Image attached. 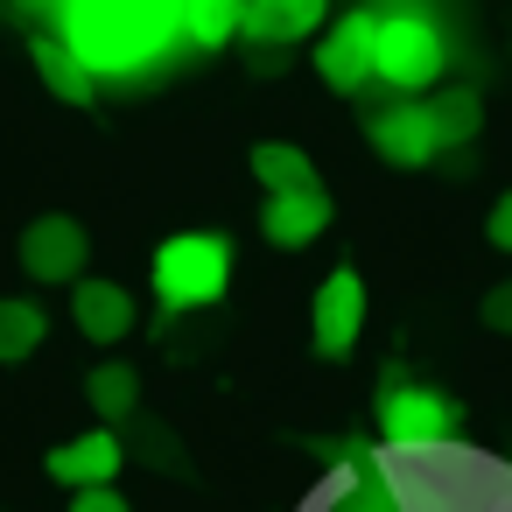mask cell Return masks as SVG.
Returning a JSON list of instances; mask_svg holds the SVG:
<instances>
[{
    "label": "cell",
    "instance_id": "cell-17",
    "mask_svg": "<svg viewBox=\"0 0 512 512\" xmlns=\"http://www.w3.org/2000/svg\"><path fill=\"white\" fill-rule=\"evenodd\" d=\"M85 400H92L106 421H120V414H134V407H141V372H134V365H120V358H106V365H92Z\"/></svg>",
    "mask_w": 512,
    "mask_h": 512
},
{
    "label": "cell",
    "instance_id": "cell-1",
    "mask_svg": "<svg viewBox=\"0 0 512 512\" xmlns=\"http://www.w3.org/2000/svg\"><path fill=\"white\" fill-rule=\"evenodd\" d=\"M183 0H57V22H64V50L92 71V78H127L162 64L183 43L176 22Z\"/></svg>",
    "mask_w": 512,
    "mask_h": 512
},
{
    "label": "cell",
    "instance_id": "cell-3",
    "mask_svg": "<svg viewBox=\"0 0 512 512\" xmlns=\"http://www.w3.org/2000/svg\"><path fill=\"white\" fill-rule=\"evenodd\" d=\"M155 295L169 316L183 309H211L225 288H232V239L225 232H176L155 246V267H148Z\"/></svg>",
    "mask_w": 512,
    "mask_h": 512
},
{
    "label": "cell",
    "instance_id": "cell-20",
    "mask_svg": "<svg viewBox=\"0 0 512 512\" xmlns=\"http://www.w3.org/2000/svg\"><path fill=\"white\" fill-rule=\"evenodd\" d=\"M484 232H491V246H498V253H512V190H505V197L491 204V218H484Z\"/></svg>",
    "mask_w": 512,
    "mask_h": 512
},
{
    "label": "cell",
    "instance_id": "cell-10",
    "mask_svg": "<svg viewBox=\"0 0 512 512\" xmlns=\"http://www.w3.org/2000/svg\"><path fill=\"white\" fill-rule=\"evenodd\" d=\"M120 463H127V442H120L113 428H85V435H64V442L50 449V477H57L64 491H85V484H113V477H120Z\"/></svg>",
    "mask_w": 512,
    "mask_h": 512
},
{
    "label": "cell",
    "instance_id": "cell-4",
    "mask_svg": "<svg viewBox=\"0 0 512 512\" xmlns=\"http://www.w3.org/2000/svg\"><path fill=\"white\" fill-rule=\"evenodd\" d=\"M372 22H379V8H344L337 22H323L316 36V78L337 92V99H358L365 85H372Z\"/></svg>",
    "mask_w": 512,
    "mask_h": 512
},
{
    "label": "cell",
    "instance_id": "cell-19",
    "mask_svg": "<svg viewBox=\"0 0 512 512\" xmlns=\"http://www.w3.org/2000/svg\"><path fill=\"white\" fill-rule=\"evenodd\" d=\"M71 512H134L113 484H85V491H71Z\"/></svg>",
    "mask_w": 512,
    "mask_h": 512
},
{
    "label": "cell",
    "instance_id": "cell-15",
    "mask_svg": "<svg viewBox=\"0 0 512 512\" xmlns=\"http://www.w3.org/2000/svg\"><path fill=\"white\" fill-rule=\"evenodd\" d=\"M239 8H246V0H183V8H176L183 43H197V50H225V43L239 36Z\"/></svg>",
    "mask_w": 512,
    "mask_h": 512
},
{
    "label": "cell",
    "instance_id": "cell-18",
    "mask_svg": "<svg viewBox=\"0 0 512 512\" xmlns=\"http://www.w3.org/2000/svg\"><path fill=\"white\" fill-rule=\"evenodd\" d=\"M428 113H435V141H442V148H456V141H470V134H477V120H484V106H477L470 92H449V99H428Z\"/></svg>",
    "mask_w": 512,
    "mask_h": 512
},
{
    "label": "cell",
    "instance_id": "cell-14",
    "mask_svg": "<svg viewBox=\"0 0 512 512\" xmlns=\"http://www.w3.org/2000/svg\"><path fill=\"white\" fill-rule=\"evenodd\" d=\"M246 169L260 176L267 197H281V190H316V162H309L302 148H288V141H260V148L246 155Z\"/></svg>",
    "mask_w": 512,
    "mask_h": 512
},
{
    "label": "cell",
    "instance_id": "cell-2",
    "mask_svg": "<svg viewBox=\"0 0 512 512\" xmlns=\"http://www.w3.org/2000/svg\"><path fill=\"white\" fill-rule=\"evenodd\" d=\"M449 71V36L421 8H393L372 22V85H393L400 99H421Z\"/></svg>",
    "mask_w": 512,
    "mask_h": 512
},
{
    "label": "cell",
    "instance_id": "cell-8",
    "mask_svg": "<svg viewBox=\"0 0 512 512\" xmlns=\"http://www.w3.org/2000/svg\"><path fill=\"white\" fill-rule=\"evenodd\" d=\"M365 141H372V148H379V162H393V169H428V162L442 155L428 99H400V106L372 113V120H365Z\"/></svg>",
    "mask_w": 512,
    "mask_h": 512
},
{
    "label": "cell",
    "instance_id": "cell-12",
    "mask_svg": "<svg viewBox=\"0 0 512 512\" xmlns=\"http://www.w3.org/2000/svg\"><path fill=\"white\" fill-rule=\"evenodd\" d=\"M323 22H330V0H246V8H239V36L246 43H267V50L302 43Z\"/></svg>",
    "mask_w": 512,
    "mask_h": 512
},
{
    "label": "cell",
    "instance_id": "cell-16",
    "mask_svg": "<svg viewBox=\"0 0 512 512\" xmlns=\"http://www.w3.org/2000/svg\"><path fill=\"white\" fill-rule=\"evenodd\" d=\"M43 337H50V309L43 302H29V295L0 302V358H29V351H43Z\"/></svg>",
    "mask_w": 512,
    "mask_h": 512
},
{
    "label": "cell",
    "instance_id": "cell-13",
    "mask_svg": "<svg viewBox=\"0 0 512 512\" xmlns=\"http://www.w3.org/2000/svg\"><path fill=\"white\" fill-rule=\"evenodd\" d=\"M29 57H36V78L50 85V99H64V106H92L99 78H92V71H85L57 36H36V50H29Z\"/></svg>",
    "mask_w": 512,
    "mask_h": 512
},
{
    "label": "cell",
    "instance_id": "cell-7",
    "mask_svg": "<svg viewBox=\"0 0 512 512\" xmlns=\"http://www.w3.org/2000/svg\"><path fill=\"white\" fill-rule=\"evenodd\" d=\"M365 281H358V267H330L323 274V288H316V302H309V337H316V351L323 358H351L358 351V330H365Z\"/></svg>",
    "mask_w": 512,
    "mask_h": 512
},
{
    "label": "cell",
    "instance_id": "cell-11",
    "mask_svg": "<svg viewBox=\"0 0 512 512\" xmlns=\"http://www.w3.org/2000/svg\"><path fill=\"white\" fill-rule=\"evenodd\" d=\"M260 232H267V246H281V253L316 246V239L330 232V197H323V183H316V190H281V197H267V204H260Z\"/></svg>",
    "mask_w": 512,
    "mask_h": 512
},
{
    "label": "cell",
    "instance_id": "cell-21",
    "mask_svg": "<svg viewBox=\"0 0 512 512\" xmlns=\"http://www.w3.org/2000/svg\"><path fill=\"white\" fill-rule=\"evenodd\" d=\"M491 323H512V288H505V295L491 302Z\"/></svg>",
    "mask_w": 512,
    "mask_h": 512
},
{
    "label": "cell",
    "instance_id": "cell-9",
    "mask_svg": "<svg viewBox=\"0 0 512 512\" xmlns=\"http://www.w3.org/2000/svg\"><path fill=\"white\" fill-rule=\"evenodd\" d=\"M71 323L85 344H127L134 337V295L120 281H99V274H78L71 281Z\"/></svg>",
    "mask_w": 512,
    "mask_h": 512
},
{
    "label": "cell",
    "instance_id": "cell-6",
    "mask_svg": "<svg viewBox=\"0 0 512 512\" xmlns=\"http://www.w3.org/2000/svg\"><path fill=\"white\" fill-rule=\"evenodd\" d=\"M456 435V400L435 386H393L379 400V442L386 449H435Z\"/></svg>",
    "mask_w": 512,
    "mask_h": 512
},
{
    "label": "cell",
    "instance_id": "cell-5",
    "mask_svg": "<svg viewBox=\"0 0 512 512\" xmlns=\"http://www.w3.org/2000/svg\"><path fill=\"white\" fill-rule=\"evenodd\" d=\"M92 260V232L71 218V211H43L29 232H22V274L43 281V288H71Z\"/></svg>",
    "mask_w": 512,
    "mask_h": 512
}]
</instances>
